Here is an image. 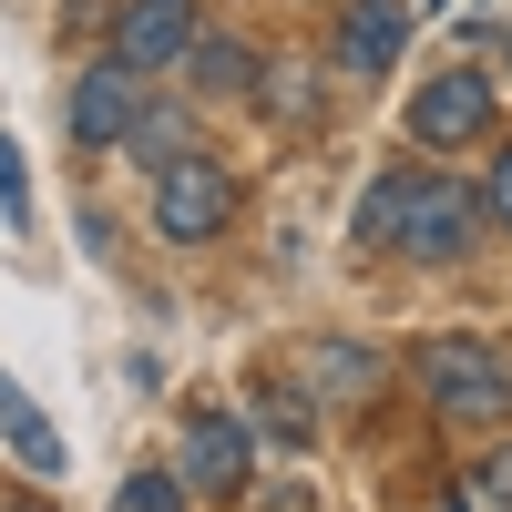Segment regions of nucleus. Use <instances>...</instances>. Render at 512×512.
I'll return each instance as SVG.
<instances>
[{
	"instance_id": "nucleus-9",
	"label": "nucleus",
	"mask_w": 512,
	"mask_h": 512,
	"mask_svg": "<svg viewBox=\"0 0 512 512\" xmlns=\"http://www.w3.org/2000/svg\"><path fill=\"white\" fill-rule=\"evenodd\" d=\"M410 205H420V175L369 185V195H359V236H369V246H400V236H410Z\"/></svg>"
},
{
	"instance_id": "nucleus-15",
	"label": "nucleus",
	"mask_w": 512,
	"mask_h": 512,
	"mask_svg": "<svg viewBox=\"0 0 512 512\" xmlns=\"http://www.w3.org/2000/svg\"><path fill=\"white\" fill-rule=\"evenodd\" d=\"M492 216H502V226H512V154H502V164H492Z\"/></svg>"
},
{
	"instance_id": "nucleus-6",
	"label": "nucleus",
	"mask_w": 512,
	"mask_h": 512,
	"mask_svg": "<svg viewBox=\"0 0 512 512\" xmlns=\"http://www.w3.org/2000/svg\"><path fill=\"white\" fill-rule=\"evenodd\" d=\"M410 134H420V144H472V134H492V82L451 62L441 82H420V103H410Z\"/></svg>"
},
{
	"instance_id": "nucleus-1",
	"label": "nucleus",
	"mask_w": 512,
	"mask_h": 512,
	"mask_svg": "<svg viewBox=\"0 0 512 512\" xmlns=\"http://www.w3.org/2000/svg\"><path fill=\"white\" fill-rule=\"evenodd\" d=\"M420 390L451 420H512V359L482 349V338H431L420 349Z\"/></svg>"
},
{
	"instance_id": "nucleus-17",
	"label": "nucleus",
	"mask_w": 512,
	"mask_h": 512,
	"mask_svg": "<svg viewBox=\"0 0 512 512\" xmlns=\"http://www.w3.org/2000/svg\"><path fill=\"white\" fill-rule=\"evenodd\" d=\"M11 410H21V379H11V369H0V420H11Z\"/></svg>"
},
{
	"instance_id": "nucleus-8",
	"label": "nucleus",
	"mask_w": 512,
	"mask_h": 512,
	"mask_svg": "<svg viewBox=\"0 0 512 512\" xmlns=\"http://www.w3.org/2000/svg\"><path fill=\"white\" fill-rule=\"evenodd\" d=\"M400 31H410L400 0H349V21H338V62H349V72H390L400 62Z\"/></svg>"
},
{
	"instance_id": "nucleus-14",
	"label": "nucleus",
	"mask_w": 512,
	"mask_h": 512,
	"mask_svg": "<svg viewBox=\"0 0 512 512\" xmlns=\"http://www.w3.org/2000/svg\"><path fill=\"white\" fill-rule=\"evenodd\" d=\"M0 205H11V226L31 216V185H21V144L11 134H0Z\"/></svg>"
},
{
	"instance_id": "nucleus-5",
	"label": "nucleus",
	"mask_w": 512,
	"mask_h": 512,
	"mask_svg": "<svg viewBox=\"0 0 512 512\" xmlns=\"http://www.w3.org/2000/svg\"><path fill=\"white\" fill-rule=\"evenodd\" d=\"M185 492H205V502L246 492V420L236 410H195L185 420Z\"/></svg>"
},
{
	"instance_id": "nucleus-13",
	"label": "nucleus",
	"mask_w": 512,
	"mask_h": 512,
	"mask_svg": "<svg viewBox=\"0 0 512 512\" xmlns=\"http://www.w3.org/2000/svg\"><path fill=\"white\" fill-rule=\"evenodd\" d=\"M123 144H134V154L154 164V175H164V164H175V154H185V123H175V113H144V123H134V134H123Z\"/></svg>"
},
{
	"instance_id": "nucleus-4",
	"label": "nucleus",
	"mask_w": 512,
	"mask_h": 512,
	"mask_svg": "<svg viewBox=\"0 0 512 512\" xmlns=\"http://www.w3.org/2000/svg\"><path fill=\"white\" fill-rule=\"evenodd\" d=\"M472 226H482V195H472V185L420 175V205H410V236H400V256H420V267H451V256L472 246Z\"/></svg>"
},
{
	"instance_id": "nucleus-16",
	"label": "nucleus",
	"mask_w": 512,
	"mask_h": 512,
	"mask_svg": "<svg viewBox=\"0 0 512 512\" xmlns=\"http://www.w3.org/2000/svg\"><path fill=\"white\" fill-rule=\"evenodd\" d=\"M482 482H492V492H502V502H512V451H502V461H492V472H482Z\"/></svg>"
},
{
	"instance_id": "nucleus-12",
	"label": "nucleus",
	"mask_w": 512,
	"mask_h": 512,
	"mask_svg": "<svg viewBox=\"0 0 512 512\" xmlns=\"http://www.w3.org/2000/svg\"><path fill=\"white\" fill-rule=\"evenodd\" d=\"M113 512H185V472H134L113 492Z\"/></svg>"
},
{
	"instance_id": "nucleus-18",
	"label": "nucleus",
	"mask_w": 512,
	"mask_h": 512,
	"mask_svg": "<svg viewBox=\"0 0 512 512\" xmlns=\"http://www.w3.org/2000/svg\"><path fill=\"white\" fill-rule=\"evenodd\" d=\"M502 52H512V41H502Z\"/></svg>"
},
{
	"instance_id": "nucleus-3",
	"label": "nucleus",
	"mask_w": 512,
	"mask_h": 512,
	"mask_svg": "<svg viewBox=\"0 0 512 512\" xmlns=\"http://www.w3.org/2000/svg\"><path fill=\"white\" fill-rule=\"evenodd\" d=\"M134 123H144V72L134 62H93V72H82V93H72V144H123V134H134Z\"/></svg>"
},
{
	"instance_id": "nucleus-11",
	"label": "nucleus",
	"mask_w": 512,
	"mask_h": 512,
	"mask_svg": "<svg viewBox=\"0 0 512 512\" xmlns=\"http://www.w3.org/2000/svg\"><path fill=\"white\" fill-rule=\"evenodd\" d=\"M0 431H11V451L31 461V472H41V482H62V431H52V420H31V400H21L11 420H0Z\"/></svg>"
},
{
	"instance_id": "nucleus-7",
	"label": "nucleus",
	"mask_w": 512,
	"mask_h": 512,
	"mask_svg": "<svg viewBox=\"0 0 512 512\" xmlns=\"http://www.w3.org/2000/svg\"><path fill=\"white\" fill-rule=\"evenodd\" d=\"M113 52L134 62V72H175V62L195 52V0H123Z\"/></svg>"
},
{
	"instance_id": "nucleus-10",
	"label": "nucleus",
	"mask_w": 512,
	"mask_h": 512,
	"mask_svg": "<svg viewBox=\"0 0 512 512\" xmlns=\"http://www.w3.org/2000/svg\"><path fill=\"white\" fill-rule=\"evenodd\" d=\"M185 62H195V93H246V72H256V52H246V41H226V31L195 41Z\"/></svg>"
},
{
	"instance_id": "nucleus-2",
	"label": "nucleus",
	"mask_w": 512,
	"mask_h": 512,
	"mask_svg": "<svg viewBox=\"0 0 512 512\" xmlns=\"http://www.w3.org/2000/svg\"><path fill=\"white\" fill-rule=\"evenodd\" d=\"M226 205H236V185L216 175V154H175L154 175V236H175V246H205L226 226Z\"/></svg>"
}]
</instances>
